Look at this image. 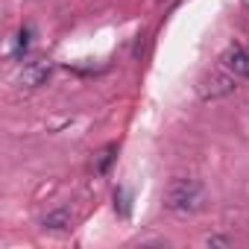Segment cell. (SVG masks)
Returning a JSON list of instances; mask_svg holds the SVG:
<instances>
[{
  "label": "cell",
  "mask_w": 249,
  "mask_h": 249,
  "mask_svg": "<svg viewBox=\"0 0 249 249\" xmlns=\"http://www.w3.org/2000/svg\"><path fill=\"white\" fill-rule=\"evenodd\" d=\"M220 68H226L231 76L243 79L246 71H249V53H246L240 44H231V47H226V53L220 56Z\"/></svg>",
  "instance_id": "cell-4"
},
{
  "label": "cell",
  "mask_w": 249,
  "mask_h": 249,
  "mask_svg": "<svg viewBox=\"0 0 249 249\" xmlns=\"http://www.w3.org/2000/svg\"><path fill=\"white\" fill-rule=\"evenodd\" d=\"M205 246H231V237H220V234H211V237H205Z\"/></svg>",
  "instance_id": "cell-8"
},
{
  "label": "cell",
  "mask_w": 249,
  "mask_h": 249,
  "mask_svg": "<svg viewBox=\"0 0 249 249\" xmlns=\"http://www.w3.org/2000/svg\"><path fill=\"white\" fill-rule=\"evenodd\" d=\"M205 202V188L191 179V176H176L170 179L167 191H164V208L176 217H188V214H196Z\"/></svg>",
  "instance_id": "cell-1"
},
{
  "label": "cell",
  "mask_w": 249,
  "mask_h": 249,
  "mask_svg": "<svg viewBox=\"0 0 249 249\" xmlns=\"http://www.w3.org/2000/svg\"><path fill=\"white\" fill-rule=\"evenodd\" d=\"M71 226H73L71 208H56V211H50V214L41 220V229L50 231V234H62V231H68Z\"/></svg>",
  "instance_id": "cell-5"
},
{
  "label": "cell",
  "mask_w": 249,
  "mask_h": 249,
  "mask_svg": "<svg viewBox=\"0 0 249 249\" xmlns=\"http://www.w3.org/2000/svg\"><path fill=\"white\" fill-rule=\"evenodd\" d=\"M234 88H237V76H231L226 68H220V71H214L211 76L202 79L199 97H202V100H220V97H229Z\"/></svg>",
  "instance_id": "cell-2"
},
{
  "label": "cell",
  "mask_w": 249,
  "mask_h": 249,
  "mask_svg": "<svg viewBox=\"0 0 249 249\" xmlns=\"http://www.w3.org/2000/svg\"><path fill=\"white\" fill-rule=\"evenodd\" d=\"M53 73V62L50 59H36V62H27L18 73V85L21 88H38L50 79Z\"/></svg>",
  "instance_id": "cell-3"
},
{
  "label": "cell",
  "mask_w": 249,
  "mask_h": 249,
  "mask_svg": "<svg viewBox=\"0 0 249 249\" xmlns=\"http://www.w3.org/2000/svg\"><path fill=\"white\" fill-rule=\"evenodd\" d=\"M246 79H249V71H246Z\"/></svg>",
  "instance_id": "cell-9"
},
{
  "label": "cell",
  "mask_w": 249,
  "mask_h": 249,
  "mask_svg": "<svg viewBox=\"0 0 249 249\" xmlns=\"http://www.w3.org/2000/svg\"><path fill=\"white\" fill-rule=\"evenodd\" d=\"M30 36H33L30 27L18 30V36H15V47H12V56H24V53L30 50Z\"/></svg>",
  "instance_id": "cell-6"
},
{
  "label": "cell",
  "mask_w": 249,
  "mask_h": 249,
  "mask_svg": "<svg viewBox=\"0 0 249 249\" xmlns=\"http://www.w3.org/2000/svg\"><path fill=\"white\" fill-rule=\"evenodd\" d=\"M111 153H114V147H106V150L100 153V159H97V167H94L97 173H106V167H108V164H111V159H114Z\"/></svg>",
  "instance_id": "cell-7"
}]
</instances>
